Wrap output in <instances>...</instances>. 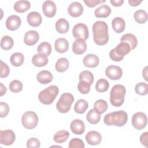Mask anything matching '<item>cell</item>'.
Wrapping results in <instances>:
<instances>
[{
  "instance_id": "48",
  "label": "cell",
  "mask_w": 148,
  "mask_h": 148,
  "mask_svg": "<svg viewBox=\"0 0 148 148\" xmlns=\"http://www.w3.org/2000/svg\"><path fill=\"white\" fill-rule=\"evenodd\" d=\"M105 1H100V0H87L84 1V2L86 3V5L90 8H93L97 6V5L105 2Z\"/></svg>"
},
{
  "instance_id": "38",
  "label": "cell",
  "mask_w": 148,
  "mask_h": 148,
  "mask_svg": "<svg viewBox=\"0 0 148 148\" xmlns=\"http://www.w3.org/2000/svg\"><path fill=\"white\" fill-rule=\"evenodd\" d=\"M94 109L96 110L99 113L102 114L106 111L108 109V103L103 99H98L97 100L94 105Z\"/></svg>"
},
{
  "instance_id": "11",
  "label": "cell",
  "mask_w": 148,
  "mask_h": 148,
  "mask_svg": "<svg viewBox=\"0 0 148 148\" xmlns=\"http://www.w3.org/2000/svg\"><path fill=\"white\" fill-rule=\"evenodd\" d=\"M44 14L47 17H53L56 13L57 8L55 3L51 1H46L42 5Z\"/></svg>"
},
{
  "instance_id": "27",
  "label": "cell",
  "mask_w": 148,
  "mask_h": 148,
  "mask_svg": "<svg viewBox=\"0 0 148 148\" xmlns=\"http://www.w3.org/2000/svg\"><path fill=\"white\" fill-rule=\"evenodd\" d=\"M120 40L121 42L127 43L130 46L131 50L135 49L138 44V40L136 36L132 34H126L124 35L121 37Z\"/></svg>"
},
{
  "instance_id": "33",
  "label": "cell",
  "mask_w": 148,
  "mask_h": 148,
  "mask_svg": "<svg viewBox=\"0 0 148 148\" xmlns=\"http://www.w3.org/2000/svg\"><path fill=\"white\" fill-rule=\"evenodd\" d=\"M69 67V61L66 58H59L55 65L57 71L59 72H64L67 70Z\"/></svg>"
},
{
  "instance_id": "43",
  "label": "cell",
  "mask_w": 148,
  "mask_h": 148,
  "mask_svg": "<svg viewBox=\"0 0 148 148\" xmlns=\"http://www.w3.org/2000/svg\"><path fill=\"white\" fill-rule=\"evenodd\" d=\"M85 146L83 140L79 138H73L72 139L68 145L69 148H84Z\"/></svg>"
},
{
  "instance_id": "40",
  "label": "cell",
  "mask_w": 148,
  "mask_h": 148,
  "mask_svg": "<svg viewBox=\"0 0 148 148\" xmlns=\"http://www.w3.org/2000/svg\"><path fill=\"white\" fill-rule=\"evenodd\" d=\"M135 91L137 94L140 95H145L148 93V85L144 82H140L136 84Z\"/></svg>"
},
{
  "instance_id": "3",
  "label": "cell",
  "mask_w": 148,
  "mask_h": 148,
  "mask_svg": "<svg viewBox=\"0 0 148 148\" xmlns=\"http://www.w3.org/2000/svg\"><path fill=\"white\" fill-rule=\"evenodd\" d=\"M125 92V88L124 86L121 84L114 85L110 92V102L111 104L115 107L121 106L124 101Z\"/></svg>"
},
{
  "instance_id": "25",
  "label": "cell",
  "mask_w": 148,
  "mask_h": 148,
  "mask_svg": "<svg viewBox=\"0 0 148 148\" xmlns=\"http://www.w3.org/2000/svg\"><path fill=\"white\" fill-rule=\"evenodd\" d=\"M114 49L116 53L122 57H124L125 55L128 54L131 50L130 46L127 43L124 42H121Z\"/></svg>"
},
{
  "instance_id": "35",
  "label": "cell",
  "mask_w": 148,
  "mask_h": 148,
  "mask_svg": "<svg viewBox=\"0 0 148 148\" xmlns=\"http://www.w3.org/2000/svg\"><path fill=\"white\" fill-rule=\"evenodd\" d=\"M134 18L139 24H144L147 20V14L146 11L140 9L134 13Z\"/></svg>"
},
{
  "instance_id": "2",
  "label": "cell",
  "mask_w": 148,
  "mask_h": 148,
  "mask_svg": "<svg viewBox=\"0 0 148 148\" xmlns=\"http://www.w3.org/2000/svg\"><path fill=\"white\" fill-rule=\"evenodd\" d=\"M128 115L125 111L118 110L106 114L103 119V122L108 125H116L123 127L127 122Z\"/></svg>"
},
{
  "instance_id": "19",
  "label": "cell",
  "mask_w": 148,
  "mask_h": 148,
  "mask_svg": "<svg viewBox=\"0 0 148 148\" xmlns=\"http://www.w3.org/2000/svg\"><path fill=\"white\" fill-rule=\"evenodd\" d=\"M99 62L98 57L93 54L86 55L83 60V63L84 66L88 68H95L98 65Z\"/></svg>"
},
{
  "instance_id": "7",
  "label": "cell",
  "mask_w": 148,
  "mask_h": 148,
  "mask_svg": "<svg viewBox=\"0 0 148 148\" xmlns=\"http://www.w3.org/2000/svg\"><path fill=\"white\" fill-rule=\"evenodd\" d=\"M72 34L76 39H82L86 40L88 39L89 35L88 27L83 23H78L73 27Z\"/></svg>"
},
{
  "instance_id": "34",
  "label": "cell",
  "mask_w": 148,
  "mask_h": 148,
  "mask_svg": "<svg viewBox=\"0 0 148 148\" xmlns=\"http://www.w3.org/2000/svg\"><path fill=\"white\" fill-rule=\"evenodd\" d=\"M14 45L13 39L8 35H5L1 38V47L5 50L11 49Z\"/></svg>"
},
{
  "instance_id": "50",
  "label": "cell",
  "mask_w": 148,
  "mask_h": 148,
  "mask_svg": "<svg viewBox=\"0 0 148 148\" xmlns=\"http://www.w3.org/2000/svg\"><path fill=\"white\" fill-rule=\"evenodd\" d=\"M110 2L114 6H120L124 3L123 0H110Z\"/></svg>"
},
{
  "instance_id": "28",
  "label": "cell",
  "mask_w": 148,
  "mask_h": 148,
  "mask_svg": "<svg viewBox=\"0 0 148 148\" xmlns=\"http://www.w3.org/2000/svg\"><path fill=\"white\" fill-rule=\"evenodd\" d=\"M31 6V3L28 1H18L14 5V9L18 13H24L27 11Z\"/></svg>"
},
{
  "instance_id": "31",
  "label": "cell",
  "mask_w": 148,
  "mask_h": 148,
  "mask_svg": "<svg viewBox=\"0 0 148 148\" xmlns=\"http://www.w3.org/2000/svg\"><path fill=\"white\" fill-rule=\"evenodd\" d=\"M88 107V102L83 99H80L77 100L76 103L75 104L74 110L77 113L83 114L86 112Z\"/></svg>"
},
{
  "instance_id": "17",
  "label": "cell",
  "mask_w": 148,
  "mask_h": 148,
  "mask_svg": "<svg viewBox=\"0 0 148 148\" xmlns=\"http://www.w3.org/2000/svg\"><path fill=\"white\" fill-rule=\"evenodd\" d=\"M28 23L32 27H38L42 23V18L39 13L36 12H30L27 17Z\"/></svg>"
},
{
  "instance_id": "9",
  "label": "cell",
  "mask_w": 148,
  "mask_h": 148,
  "mask_svg": "<svg viewBox=\"0 0 148 148\" xmlns=\"http://www.w3.org/2000/svg\"><path fill=\"white\" fill-rule=\"evenodd\" d=\"M16 135L14 132L10 130L0 131V143L1 145L9 146L15 141Z\"/></svg>"
},
{
  "instance_id": "8",
  "label": "cell",
  "mask_w": 148,
  "mask_h": 148,
  "mask_svg": "<svg viewBox=\"0 0 148 148\" xmlns=\"http://www.w3.org/2000/svg\"><path fill=\"white\" fill-rule=\"evenodd\" d=\"M147 119L146 114L143 112H137L133 114L132 117V124L133 127L136 129L140 130L143 129L147 125Z\"/></svg>"
},
{
  "instance_id": "23",
  "label": "cell",
  "mask_w": 148,
  "mask_h": 148,
  "mask_svg": "<svg viewBox=\"0 0 148 148\" xmlns=\"http://www.w3.org/2000/svg\"><path fill=\"white\" fill-rule=\"evenodd\" d=\"M112 25L113 30L116 33H121L125 29V23L123 18L117 17L114 18L112 21Z\"/></svg>"
},
{
  "instance_id": "44",
  "label": "cell",
  "mask_w": 148,
  "mask_h": 148,
  "mask_svg": "<svg viewBox=\"0 0 148 148\" xmlns=\"http://www.w3.org/2000/svg\"><path fill=\"white\" fill-rule=\"evenodd\" d=\"M0 67H1V72H0V77L3 78L6 77L10 72V69L9 66L6 63H4L2 60L0 61Z\"/></svg>"
},
{
  "instance_id": "30",
  "label": "cell",
  "mask_w": 148,
  "mask_h": 148,
  "mask_svg": "<svg viewBox=\"0 0 148 148\" xmlns=\"http://www.w3.org/2000/svg\"><path fill=\"white\" fill-rule=\"evenodd\" d=\"M12 65L14 66L18 67L21 66L24 61V57L21 53H14L12 54L10 58Z\"/></svg>"
},
{
  "instance_id": "5",
  "label": "cell",
  "mask_w": 148,
  "mask_h": 148,
  "mask_svg": "<svg viewBox=\"0 0 148 148\" xmlns=\"http://www.w3.org/2000/svg\"><path fill=\"white\" fill-rule=\"evenodd\" d=\"M74 101V97L70 93L62 94L56 104L58 111L62 113H65L69 111L71 105Z\"/></svg>"
},
{
  "instance_id": "37",
  "label": "cell",
  "mask_w": 148,
  "mask_h": 148,
  "mask_svg": "<svg viewBox=\"0 0 148 148\" xmlns=\"http://www.w3.org/2000/svg\"><path fill=\"white\" fill-rule=\"evenodd\" d=\"M37 51L39 53L48 56L51 53V46L49 43L43 42L38 46Z\"/></svg>"
},
{
  "instance_id": "45",
  "label": "cell",
  "mask_w": 148,
  "mask_h": 148,
  "mask_svg": "<svg viewBox=\"0 0 148 148\" xmlns=\"http://www.w3.org/2000/svg\"><path fill=\"white\" fill-rule=\"evenodd\" d=\"M9 112V105L5 103L1 102H0V117L1 118L6 117Z\"/></svg>"
},
{
  "instance_id": "20",
  "label": "cell",
  "mask_w": 148,
  "mask_h": 148,
  "mask_svg": "<svg viewBox=\"0 0 148 148\" xmlns=\"http://www.w3.org/2000/svg\"><path fill=\"white\" fill-rule=\"evenodd\" d=\"M53 76L52 73L49 71H42L39 72L36 76V79L39 83L46 84H48L53 80Z\"/></svg>"
},
{
  "instance_id": "51",
  "label": "cell",
  "mask_w": 148,
  "mask_h": 148,
  "mask_svg": "<svg viewBox=\"0 0 148 148\" xmlns=\"http://www.w3.org/2000/svg\"><path fill=\"white\" fill-rule=\"evenodd\" d=\"M142 1L138 0H128V3L131 6H137L141 3Z\"/></svg>"
},
{
  "instance_id": "18",
  "label": "cell",
  "mask_w": 148,
  "mask_h": 148,
  "mask_svg": "<svg viewBox=\"0 0 148 148\" xmlns=\"http://www.w3.org/2000/svg\"><path fill=\"white\" fill-rule=\"evenodd\" d=\"M70 129L73 134L82 135L85 131L84 124L81 120L75 119L71 122Z\"/></svg>"
},
{
  "instance_id": "10",
  "label": "cell",
  "mask_w": 148,
  "mask_h": 148,
  "mask_svg": "<svg viewBox=\"0 0 148 148\" xmlns=\"http://www.w3.org/2000/svg\"><path fill=\"white\" fill-rule=\"evenodd\" d=\"M105 75L110 79L113 80L120 79L123 75L121 68L116 65H109L105 69Z\"/></svg>"
},
{
  "instance_id": "12",
  "label": "cell",
  "mask_w": 148,
  "mask_h": 148,
  "mask_svg": "<svg viewBox=\"0 0 148 148\" xmlns=\"http://www.w3.org/2000/svg\"><path fill=\"white\" fill-rule=\"evenodd\" d=\"M21 23V18L16 15H11L8 17L6 21V27L10 31H15L17 29Z\"/></svg>"
},
{
  "instance_id": "26",
  "label": "cell",
  "mask_w": 148,
  "mask_h": 148,
  "mask_svg": "<svg viewBox=\"0 0 148 148\" xmlns=\"http://www.w3.org/2000/svg\"><path fill=\"white\" fill-rule=\"evenodd\" d=\"M69 24L65 18H61L57 20L56 23V29L58 33L64 34L68 31Z\"/></svg>"
},
{
  "instance_id": "36",
  "label": "cell",
  "mask_w": 148,
  "mask_h": 148,
  "mask_svg": "<svg viewBox=\"0 0 148 148\" xmlns=\"http://www.w3.org/2000/svg\"><path fill=\"white\" fill-rule=\"evenodd\" d=\"M109 87V83L105 79H99L95 84V90L99 92H104L106 91Z\"/></svg>"
},
{
  "instance_id": "21",
  "label": "cell",
  "mask_w": 148,
  "mask_h": 148,
  "mask_svg": "<svg viewBox=\"0 0 148 148\" xmlns=\"http://www.w3.org/2000/svg\"><path fill=\"white\" fill-rule=\"evenodd\" d=\"M54 47L56 51L60 53H64L68 51L69 43L68 40L63 38L57 39L54 42Z\"/></svg>"
},
{
  "instance_id": "4",
  "label": "cell",
  "mask_w": 148,
  "mask_h": 148,
  "mask_svg": "<svg viewBox=\"0 0 148 148\" xmlns=\"http://www.w3.org/2000/svg\"><path fill=\"white\" fill-rule=\"evenodd\" d=\"M59 89L57 86L52 85L41 91L38 95L39 101L45 105H50L53 102L57 95Z\"/></svg>"
},
{
  "instance_id": "42",
  "label": "cell",
  "mask_w": 148,
  "mask_h": 148,
  "mask_svg": "<svg viewBox=\"0 0 148 148\" xmlns=\"http://www.w3.org/2000/svg\"><path fill=\"white\" fill-rule=\"evenodd\" d=\"M90 87L91 84L84 81H79V83L77 84V89L79 91L83 94H88L90 91Z\"/></svg>"
},
{
  "instance_id": "29",
  "label": "cell",
  "mask_w": 148,
  "mask_h": 148,
  "mask_svg": "<svg viewBox=\"0 0 148 148\" xmlns=\"http://www.w3.org/2000/svg\"><path fill=\"white\" fill-rule=\"evenodd\" d=\"M101 119V114L94 109H91L86 116L87 120L91 124H96L99 123Z\"/></svg>"
},
{
  "instance_id": "15",
  "label": "cell",
  "mask_w": 148,
  "mask_h": 148,
  "mask_svg": "<svg viewBox=\"0 0 148 148\" xmlns=\"http://www.w3.org/2000/svg\"><path fill=\"white\" fill-rule=\"evenodd\" d=\"M87 44L82 39H76L72 45V51L76 54H82L86 51Z\"/></svg>"
},
{
  "instance_id": "46",
  "label": "cell",
  "mask_w": 148,
  "mask_h": 148,
  "mask_svg": "<svg viewBox=\"0 0 148 148\" xmlns=\"http://www.w3.org/2000/svg\"><path fill=\"white\" fill-rule=\"evenodd\" d=\"M26 146L28 148H39L40 146V143L38 139L31 138L27 140Z\"/></svg>"
},
{
  "instance_id": "1",
  "label": "cell",
  "mask_w": 148,
  "mask_h": 148,
  "mask_svg": "<svg viewBox=\"0 0 148 148\" xmlns=\"http://www.w3.org/2000/svg\"><path fill=\"white\" fill-rule=\"evenodd\" d=\"M93 39L95 44L99 46L106 45L109 40L108 27L103 21H95L92 25Z\"/></svg>"
},
{
  "instance_id": "14",
  "label": "cell",
  "mask_w": 148,
  "mask_h": 148,
  "mask_svg": "<svg viewBox=\"0 0 148 148\" xmlns=\"http://www.w3.org/2000/svg\"><path fill=\"white\" fill-rule=\"evenodd\" d=\"M39 39V34L34 30L27 31L24 38V42L25 45L28 46H33L35 45Z\"/></svg>"
},
{
  "instance_id": "47",
  "label": "cell",
  "mask_w": 148,
  "mask_h": 148,
  "mask_svg": "<svg viewBox=\"0 0 148 148\" xmlns=\"http://www.w3.org/2000/svg\"><path fill=\"white\" fill-rule=\"evenodd\" d=\"M109 57H110V58L114 61H120L124 58V57L120 56L116 53L114 49H113L109 52Z\"/></svg>"
},
{
  "instance_id": "52",
  "label": "cell",
  "mask_w": 148,
  "mask_h": 148,
  "mask_svg": "<svg viewBox=\"0 0 148 148\" xmlns=\"http://www.w3.org/2000/svg\"><path fill=\"white\" fill-rule=\"evenodd\" d=\"M0 86H1V87H0V95L2 96L3 94H5L6 93L7 88L2 83H0Z\"/></svg>"
},
{
  "instance_id": "16",
  "label": "cell",
  "mask_w": 148,
  "mask_h": 148,
  "mask_svg": "<svg viewBox=\"0 0 148 148\" xmlns=\"http://www.w3.org/2000/svg\"><path fill=\"white\" fill-rule=\"evenodd\" d=\"M86 140L90 145H97L102 140L101 135L96 131H91L86 135Z\"/></svg>"
},
{
  "instance_id": "41",
  "label": "cell",
  "mask_w": 148,
  "mask_h": 148,
  "mask_svg": "<svg viewBox=\"0 0 148 148\" xmlns=\"http://www.w3.org/2000/svg\"><path fill=\"white\" fill-rule=\"evenodd\" d=\"M9 87L10 91L14 93H17L20 92L23 90V84L19 80H14L10 82Z\"/></svg>"
},
{
  "instance_id": "49",
  "label": "cell",
  "mask_w": 148,
  "mask_h": 148,
  "mask_svg": "<svg viewBox=\"0 0 148 148\" xmlns=\"http://www.w3.org/2000/svg\"><path fill=\"white\" fill-rule=\"evenodd\" d=\"M147 138H148V132H145L142 133L140 136V142L142 145L145 146V147H147Z\"/></svg>"
},
{
  "instance_id": "53",
  "label": "cell",
  "mask_w": 148,
  "mask_h": 148,
  "mask_svg": "<svg viewBox=\"0 0 148 148\" xmlns=\"http://www.w3.org/2000/svg\"><path fill=\"white\" fill-rule=\"evenodd\" d=\"M143 77L145 80L147 81V66H145V68L143 69Z\"/></svg>"
},
{
  "instance_id": "6",
  "label": "cell",
  "mask_w": 148,
  "mask_h": 148,
  "mask_svg": "<svg viewBox=\"0 0 148 148\" xmlns=\"http://www.w3.org/2000/svg\"><path fill=\"white\" fill-rule=\"evenodd\" d=\"M21 123L24 128L32 130L35 128L38 125V117L34 112H26L21 117Z\"/></svg>"
},
{
  "instance_id": "13",
  "label": "cell",
  "mask_w": 148,
  "mask_h": 148,
  "mask_svg": "<svg viewBox=\"0 0 148 148\" xmlns=\"http://www.w3.org/2000/svg\"><path fill=\"white\" fill-rule=\"evenodd\" d=\"M83 7L78 2L71 3L68 8V12L73 17H77L81 16L83 12Z\"/></svg>"
},
{
  "instance_id": "39",
  "label": "cell",
  "mask_w": 148,
  "mask_h": 148,
  "mask_svg": "<svg viewBox=\"0 0 148 148\" xmlns=\"http://www.w3.org/2000/svg\"><path fill=\"white\" fill-rule=\"evenodd\" d=\"M79 81H84L92 84L94 82V75L88 71H83L79 75Z\"/></svg>"
},
{
  "instance_id": "32",
  "label": "cell",
  "mask_w": 148,
  "mask_h": 148,
  "mask_svg": "<svg viewBox=\"0 0 148 148\" xmlns=\"http://www.w3.org/2000/svg\"><path fill=\"white\" fill-rule=\"evenodd\" d=\"M69 133L66 130H61L57 132L53 137L54 142L57 143H62L65 142L69 138Z\"/></svg>"
},
{
  "instance_id": "24",
  "label": "cell",
  "mask_w": 148,
  "mask_h": 148,
  "mask_svg": "<svg viewBox=\"0 0 148 148\" xmlns=\"http://www.w3.org/2000/svg\"><path fill=\"white\" fill-rule=\"evenodd\" d=\"M111 13V9L106 5H102L95 10L94 14L97 18H106Z\"/></svg>"
},
{
  "instance_id": "22",
  "label": "cell",
  "mask_w": 148,
  "mask_h": 148,
  "mask_svg": "<svg viewBox=\"0 0 148 148\" xmlns=\"http://www.w3.org/2000/svg\"><path fill=\"white\" fill-rule=\"evenodd\" d=\"M48 61L49 59L47 56L40 53L35 54L32 58V62L33 65L38 67L45 66L48 63Z\"/></svg>"
}]
</instances>
